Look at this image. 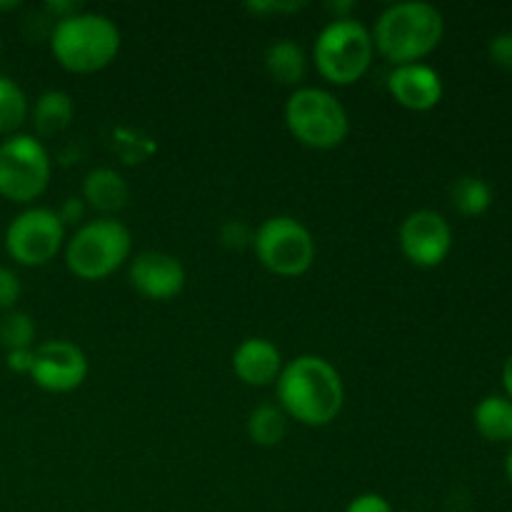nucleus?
<instances>
[{"label": "nucleus", "mask_w": 512, "mask_h": 512, "mask_svg": "<svg viewBox=\"0 0 512 512\" xmlns=\"http://www.w3.org/2000/svg\"><path fill=\"white\" fill-rule=\"evenodd\" d=\"M65 265L80 280H105L123 268L133 253V235L120 220L95 218L65 240Z\"/></svg>", "instance_id": "obj_4"}, {"label": "nucleus", "mask_w": 512, "mask_h": 512, "mask_svg": "<svg viewBox=\"0 0 512 512\" xmlns=\"http://www.w3.org/2000/svg\"><path fill=\"white\" fill-rule=\"evenodd\" d=\"M0 55H3V38H0Z\"/></svg>", "instance_id": "obj_32"}, {"label": "nucleus", "mask_w": 512, "mask_h": 512, "mask_svg": "<svg viewBox=\"0 0 512 512\" xmlns=\"http://www.w3.org/2000/svg\"><path fill=\"white\" fill-rule=\"evenodd\" d=\"M85 210H88V205H85L83 198H65L63 205H60L55 213H58L60 223H63L65 228H68V225H78L80 228L85 220Z\"/></svg>", "instance_id": "obj_27"}, {"label": "nucleus", "mask_w": 512, "mask_h": 512, "mask_svg": "<svg viewBox=\"0 0 512 512\" xmlns=\"http://www.w3.org/2000/svg\"><path fill=\"white\" fill-rule=\"evenodd\" d=\"M345 512H395L388 498L378 493H363L348 503Z\"/></svg>", "instance_id": "obj_26"}, {"label": "nucleus", "mask_w": 512, "mask_h": 512, "mask_svg": "<svg viewBox=\"0 0 512 512\" xmlns=\"http://www.w3.org/2000/svg\"><path fill=\"white\" fill-rule=\"evenodd\" d=\"M130 285L148 300H173L185 288V268L175 255L163 250H145L130 260Z\"/></svg>", "instance_id": "obj_12"}, {"label": "nucleus", "mask_w": 512, "mask_h": 512, "mask_svg": "<svg viewBox=\"0 0 512 512\" xmlns=\"http://www.w3.org/2000/svg\"><path fill=\"white\" fill-rule=\"evenodd\" d=\"M83 200L88 208L98 210L100 218H113L130 200L128 180L113 168H93L83 180Z\"/></svg>", "instance_id": "obj_15"}, {"label": "nucleus", "mask_w": 512, "mask_h": 512, "mask_svg": "<svg viewBox=\"0 0 512 512\" xmlns=\"http://www.w3.org/2000/svg\"><path fill=\"white\" fill-rule=\"evenodd\" d=\"M248 435L260 448H275L288 435V415L280 410V405H258L248 415Z\"/></svg>", "instance_id": "obj_20"}, {"label": "nucleus", "mask_w": 512, "mask_h": 512, "mask_svg": "<svg viewBox=\"0 0 512 512\" xmlns=\"http://www.w3.org/2000/svg\"><path fill=\"white\" fill-rule=\"evenodd\" d=\"M15 8H20L18 0H10V3H0V10H15Z\"/></svg>", "instance_id": "obj_31"}, {"label": "nucleus", "mask_w": 512, "mask_h": 512, "mask_svg": "<svg viewBox=\"0 0 512 512\" xmlns=\"http://www.w3.org/2000/svg\"><path fill=\"white\" fill-rule=\"evenodd\" d=\"M88 378V358L70 340H48L35 348L30 380L45 393H73Z\"/></svg>", "instance_id": "obj_11"}, {"label": "nucleus", "mask_w": 512, "mask_h": 512, "mask_svg": "<svg viewBox=\"0 0 512 512\" xmlns=\"http://www.w3.org/2000/svg\"><path fill=\"white\" fill-rule=\"evenodd\" d=\"M33 360H35V348L8 350V355H5V365L18 375H30V370H33Z\"/></svg>", "instance_id": "obj_28"}, {"label": "nucleus", "mask_w": 512, "mask_h": 512, "mask_svg": "<svg viewBox=\"0 0 512 512\" xmlns=\"http://www.w3.org/2000/svg\"><path fill=\"white\" fill-rule=\"evenodd\" d=\"M375 53L383 55L393 68L423 63L445 35V18L433 3L403 0L393 3L378 15L373 30Z\"/></svg>", "instance_id": "obj_2"}, {"label": "nucleus", "mask_w": 512, "mask_h": 512, "mask_svg": "<svg viewBox=\"0 0 512 512\" xmlns=\"http://www.w3.org/2000/svg\"><path fill=\"white\" fill-rule=\"evenodd\" d=\"M65 225L53 208H25L5 230V250L25 268H43L65 248Z\"/></svg>", "instance_id": "obj_9"}, {"label": "nucleus", "mask_w": 512, "mask_h": 512, "mask_svg": "<svg viewBox=\"0 0 512 512\" xmlns=\"http://www.w3.org/2000/svg\"><path fill=\"white\" fill-rule=\"evenodd\" d=\"M388 93L400 108L425 113L443 100V78L428 63L398 65L388 75Z\"/></svg>", "instance_id": "obj_13"}, {"label": "nucleus", "mask_w": 512, "mask_h": 512, "mask_svg": "<svg viewBox=\"0 0 512 512\" xmlns=\"http://www.w3.org/2000/svg\"><path fill=\"white\" fill-rule=\"evenodd\" d=\"M53 163L35 135L15 133L0 143V198L28 205L48 190Z\"/></svg>", "instance_id": "obj_8"}, {"label": "nucleus", "mask_w": 512, "mask_h": 512, "mask_svg": "<svg viewBox=\"0 0 512 512\" xmlns=\"http://www.w3.org/2000/svg\"><path fill=\"white\" fill-rule=\"evenodd\" d=\"M503 388H505V398H510L512 400V355L508 360H505V365H503Z\"/></svg>", "instance_id": "obj_29"}, {"label": "nucleus", "mask_w": 512, "mask_h": 512, "mask_svg": "<svg viewBox=\"0 0 512 512\" xmlns=\"http://www.w3.org/2000/svg\"><path fill=\"white\" fill-rule=\"evenodd\" d=\"M265 70L270 78L280 85H290V88H300V83L308 75V55L300 48V43L290 38L273 40L265 48Z\"/></svg>", "instance_id": "obj_16"}, {"label": "nucleus", "mask_w": 512, "mask_h": 512, "mask_svg": "<svg viewBox=\"0 0 512 512\" xmlns=\"http://www.w3.org/2000/svg\"><path fill=\"white\" fill-rule=\"evenodd\" d=\"M375 58L373 35L360 20L338 18L323 25L313 43V63L330 85H353L370 70Z\"/></svg>", "instance_id": "obj_5"}, {"label": "nucleus", "mask_w": 512, "mask_h": 512, "mask_svg": "<svg viewBox=\"0 0 512 512\" xmlns=\"http://www.w3.org/2000/svg\"><path fill=\"white\" fill-rule=\"evenodd\" d=\"M20 293H23V288H20L18 275L10 268H0V310H3V313L15 310Z\"/></svg>", "instance_id": "obj_23"}, {"label": "nucleus", "mask_w": 512, "mask_h": 512, "mask_svg": "<svg viewBox=\"0 0 512 512\" xmlns=\"http://www.w3.org/2000/svg\"><path fill=\"white\" fill-rule=\"evenodd\" d=\"M475 430L490 443H512V400L488 395L475 405Z\"/></svg>", "instance_id": "obj_18"}, {"label": "nucleus", "mask_w": 512, "mask_h": 512, "mask_svg": "<svg viewBox=\"0 0 512 512\" xmlns=\"http://www.w3.org/2000/svg\"><path fill=\"white\" fill-rule=\"evenodd\" d=\"M258 263L278 278H300L315 263V238L293 215H273L253 233Z\"/></svg>", "instance_id": "obj_7"}, {"label": "nucleus", "mask_w": 512, "mask_h": 512, "mask_svg": "<svg viewBox=\"0 0 512 512\" xmlns=\"http://www.w3.org/2000/svg\"><path fill=\"white\" fill-rule=\"evenodd\" d=\"M30 105L23 88L8 75H0V135H15L28 120Z\"/></svg>", "instance_id": "obj_21"}, {"label": "nucleus", "mask_w": 512, "mask_h": 512, "mask_svg": "<svg viewBox=\"0 0 512 512\" xmlns=\"http://www.w3.org/2000/svg\"><path fill=\"white\" fill-rule=\"evenodd\" d=\"M283 115L290 135L305 148L333 150L343 145L350 133L348 110L325 88H295L285 103Z\"/></svg>", "instance_id": "obj_6"}, {"label": "nucleus", "mask_w": 512, "mask_h": 512, "mask_svg": "<svg viewBox=\"0 0 512 512\" xmlns=\"http://www.w3.org/2000/svg\"><path fill=\"white\" fill-rule=\"evenodd\" d=\"M123 35L113 18L103 13L78 10L55 20L50 33V53L60 68L75 75H90L108 68L120 53Z\"/></svg>", "instance_id": "obj_3"}, {"label": "nucleus", "mask_w": 512, "mask_h": 512, "mask_svg": "<svg viewBox=\"0 0 512 512\" xmlns=\"http://www.w3.org/2000/svg\"><path fill=\"white\" fill-rule=\"evenodd\" d=\"M305 3H295V0H255V3H245V10L253 15H283V13H298L303 10Z\"/></svg>", "instance_id": "obj_25"}, {"label": "nucleus", "mask_w": 512, "mask_h": 512, "mask_svg": "<svg viewBox=\"0 0 512 512\" xmlns=\"http://www.w3.org/2000/svg\"><path fill=\"white\" fill-rule=\"evenodd\" d=\"M35 340V323L23 310H8L0 318V345L5 350L33 348Z\"/></svg>", "instance_id": "obj_22"}, {"label": "nucleus", "mask_w": 512, "mask_h": 512, "mask_svg": "<svg viewBox=\"0 0 512 512\" xmlns=\"http://www.w3.org/2000/svg\"><path fill=\"white\" fill-rule=\"evenodd\" d=\"M278 405L288 420L308 428H325L345 405V385L340 373L323 355L305 353L283 365L278 383Z\"/></svg>", "instance_id": "obj_1"}, {"label": "nucleus", "mask_w": 512, "mask_h": 512, "mask_svg": "<svg viewBox=\"0 0 512 512\" xmlns=\"http://www.w3.org/2000/svg\"><path fill=\"white\" fill-rule=\"evenodd\" d=\"M450 203L465 218H478L493 205V188L480 175H463L450 188Z\"/></svg>", "instance_id": "obj_19"}, {"label": "nucleus", "mask_w": 512, "mask_h": 512, "mask_svg": "<svg viewBox=\"0 0 512 512\" xmlns=\"http://www.w3.org/2000/svg\"><path fill=\"white\" fill-rule=\"evenodd\" d=\"M488 55L495 65L512 70V30H505V33H498L490 38Z\"/></svg>", "instance_id": "obj_24"}, {"label": "nucleus", "mask_w": 512, "mask_h": 512, "mask_svg": "<svg viewBox=\"0 0 512 512\" xmlns=\"http://www.w3.org/2000/svg\"><path fill=\"white\" fill-rule=\"evenodd\" d=\"M400 250L418 268H438L453 250V228L435 210H415L400 225Z\"/></svg>", "instance_id": "obj_10"}, {"label": "nucleus", "mask_w": 512, "mask_h": 512, "mask_svg": "<svg viewBox=\"0 0 512 512\" xmlns=\"http://www.w3.org/2000/svg\"><path fill=\"white\" fill-rule=\"evenodd\" d=\"M283 365V355L268 338H245L233 353V373L250 388L278 383Z\"/></svg>", "instance_id": "obj_14"}, {"label": "nucleus", "mask_w": 512, "mask_h": 512, "mask_svg": "<svg viewBox=\"0 0 512 512\" xmlns=\"http://www.w3.org/2000/svg\"><path fill=\"white\" fill-rule=\"evenodd\" d=\"M505 473H508V480H510V483H512V445H510L508 460H505Z\"/></svg>", "instance_id": "obj_30"}, {"label": "nucleus", "mask_w": 512, "mask_h": 512, "mask_svg": "<svg viewBox=\"0 0 512 512\" xmlns=\"http://www.w3.org/2000/svg\"><path fill=\"white\" fill-rule=\"evenodd\" d=\"M30 115H33V125L38 130V135H58L73 123L75 103L70 98V93H65V90H45L35 100Z\"/></svg>", "instance_id": "obj_17"}]
</instances>
